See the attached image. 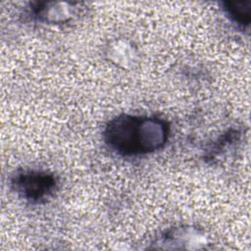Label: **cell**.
<instances>
[{
  "mask_svg": "<svg viewBox=\"0 0 251 251\" xmlns=\"http://www.w3.org/2000/svg\"><path fill=\"white\" fill-rule=\"evenodd\" d=\"M33 13L40 21L61 23L70 19L72 9L67 3H37Z\"/></svg>",
  "mask_w": 251,
  "mask_h": 251,
  "instance_id": "obj_3",
  "label": "cell"
},
{
  "mask_svg": "<svg viewBox=\"0 0 251 251\" xmlns=\"http://www.w3.org/2000/svg\"><path fill=\"white\" fill-rule=\"evenodd\" d=\"M13 189L30 202H40L51 196L57 187L55 176L47 172L23 171L12 177Z\"/></svg>",
  "mask_w": 251,
  "mask_h": 251,
  "instance_id": "obj_2",
  "label": "cell"
},
{
  "mask_svg": "<svg viewBox=\"0 0 251 251\" xmlns=\"http://www.w3.org/2000/svg\"><path fill=\"white\" fill-rule=\"evenodd\" d=\"M169 132L168 124L160 118L120 115L107 124L104 140L120 155L137 156L162 148Z\"/></svg>",
  "mask_w": 251,
  "mask_h": 251,
  "instance_id": "obj_1",
  "label": "cell"
},
{
  "mask_svg": "<svg viewBox=\"0 0 251 251\" xmlns=\"http://www.w3.org/2000/svg\"><path fill=\"white\" fill-rule=\"evenodd\" d=\"M224 9L226 15L239 25H248L251 20V1L224 3Z\"/></svg>",
  "mask_w": 251,
  "mask_h": 251,
  "instance_id": "obj_4",
  "label": "cell"
}]
</instances>
